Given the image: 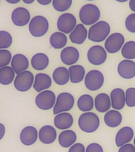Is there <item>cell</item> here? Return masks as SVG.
Wrapping results in <instances>:
<instances>
[{
	"label": "cell",
	"mask_w": 135,
	"mask_h": 152,
	"mask_svg": "<svg viewBox=\"0 0 135 152\" xmlns=\"http://www.w3.org/2000/svg\"><path fill=\"white\" fill-rule=\"evenodd\" d=\"M31 19L30 13L25 7H17L12 11L11 21L14 26H25L29 24Z\"/></svg>",
	"instance_id": "obj_12"
},
{
	"label": "cell",
	"mask_w": 135,
	"mask_h": 152,
	"mask_svg": "<svg viewBox=\"0 0 135 152\" xmlns=\"http://www.w3.org/2000/svg\"><path fill=\"white\" fill-rule=\"evenodd\" d=\"M57 138L55 128L51 125H44L39 131V140L44 144H51Z\"/></svg>",
	"instance_id": "obj_20"
},
{
	"label": "cell",
	"mask_w": 135,
	"mask_h": 152,
	"mask_svg": "<svg viewBox=\"0 0 135 152\" xmlns=\"http://www.w3.org/2000/svg\"><path fill=\"white\" fill-rule=\"evenodd\" d=\"M94 107L99 113H105L111 108V102L110 96L105 93H100L96 96L94 99Z\"/></svg>",
	"instance_id": "obj_21"
},
{
	"label": "cell",
	"mask_w": 135,
	"mask_h": 152,
	"mask_svg": "<svg viewBox=\"0 0 135 152\" xmlns=\"http://www.w3.org/2000/svg\"><path fill=\"white\" fill-rule=\"evenodd\" d=\"M74 97L68 92H62L59 94L56 97V102L53 108V114L61 113L68 112L73 109L74 105Z\"/></svg>",
	"instance_id": "obj_5"
},
{
	"label": "cell",
	"mask_w": 135,
	"mask_h": 152,
	"mask_svg": "<svg viewBox=\"0 0 135 152\" xmlns=\"http://www.w3.org/2000/svg\"><path fill=\"white\" fill-rule=\"evenodd\" d=\"M104 123L109 128H116L121 124L123 121V116L118 110L111 109L104 114Z\"/></svg>",
	"instance_id": "obj_24"
},
{
	"label": "cell",
	"mask_w": 135,
	"mask_h": 152,
	"mask_svg": "<svg viewBox=\"0 0 135 152\" xmlns=\"http://www.w3.org/2000/svg\"><path fill=\"white\" fill-rule=\"evenodd\" d=\"M125 44V38L122 33H114L108 36L105 40L104 48L110 54H115L119 52Z\"/></svg>",
	"instance_id": "obj_9"
},
{
	"label": "cell",
	"mask_w": 135,
	"mask_h": 152,
	"mask_svg": "<svg viewBox=\"0 0 135 152\" xmlns=\"http://www.w3.org/2000/svg\"><path fill=\"white\" fill-rule=\"evenodd\" d=\"M10 66L13 68L16 75H17L28 70L29 66V61L25 55L17 53L12 57Z\"/></svg>",
	"instance_id": "obj_17"
},
{
	"label": "cell",
	"mask_w": 135,
	"mask_h": 152,
	"mask_svg": "<svg viewBox=\"0 0 135 152\" xmlns=\"http://www.w3.org/2000/svg\"><path fill=\"white\" fill-rule=\"evenodd\" d=\"M23 1L24 3H25V4H32L35 0H22Z\"/></svg>",
	"instance_id": "obj_45"
},
{
	"label": "cell",
	"mask_w": 135,
	"mask_h": 152,
	"mask_svg": "<svg viewBox=\"0 0 135 152\" xmlns=\"http://www.w3.org/2000/svg\"><path fill=\"white\" fill-rule=\"evenodd\" d=\"M39 138V132L33 126H26L20 133V140L25 146L34 144Z\"/></svg>",
	"instance_id": "obj_14"
},
{
	"label": "cell",
	"mask_w": 135,
	"mask_h": 152,
	"mask_svg": "<svg viewBox=\"0 0 135 152\" xmlns=\"http://www.w3.org/2000/svg\"><path fill=\"white\" fill-rule=\"evenodd\" d=\"M134 145L135 146V137H134Z\"/></svg>",
	"instance_id": "obj_47"
},
{
	"label": "cell",
	"mask_w": 135,
	"mask_h": 152,
	"mask_svg": "<svg viewBox=\"0 0 135 152\" xmlns=\"http://www.w3.org/2000/svg\"><path fill=\"white\" fill-rule=\"evenodd\" d=\"M121 50L122 56L126 59L133 60L135 59V41L130 40L126 42Z\"/></svg>",
	"instance_id": "obj_32"
},
{
	"label": "cell",
	"mask_w": 135,
	"mask_h": 152,
	"mask_svg": "<svg viewBox=\"0 0 135 152\" xmlns=\"http://www.w3.org/2000/svg\"><path fill=\"white\" fill-rule=\"evenodd\" d=\"M5 133H6V128L3 124L0 123V140H2V138L4 137Z\"/></svg>",
	"instance_id": "obj_41"
},
{
	"label": "cell",
	"mask_w": 135,
	"mask_h": 152,
	"mask_svg": "<svg viewBox=\"0 0 135 152\" xmlns=\"http://www.w3.org/2000/svg\"><path fill=\"white\" fill-rule=\"evenodd\" d=\"M111 108L115 110H121L126 104V92L121 88H115L110 94Z\"/></svg>",
	"instance_id": "obj_16"
},
{
	"label": "cell",
	"mask_w": 135,
	"mask_h": 152,
	"mask_svg": "<svg viewBox=\"0 0 135 152\" xmlns=\"http://www.w3.org/2000/svg\"><path fill=\"white\" fill-rule=\"evenodd\" d=\"M85 152H104L103 147L97 142H92L88 145L85 149Z\"/></svg>",
	"instance_id": "obj_38"
},
{
	"label": "cell",
	"mask_w": 135,
	"mask_h": 152,
	"mask_svg": "<svg viewBox=\"0 0 135 152\" xmlns=\"http://www.w3.org/2000/svg\"><path fill=\"white\" fill-rule=\"evenodd\" d=\"M12 57L11 52L8 49H0V68L9 66L11 63Z\"/></svg>",
	"instance_id": "obj_35"
},
{
	"label": "cell",
	"mask_w": 135,
	"mask_h": 152,
	"mask_svg": "<svg viewBox=\"0 0 135 152\" xmlns=\"http://www.w3.org/2000/svg\"><path fill=\"white\" fill-rule=\"evenodd\" d=\"M31 66L36 71H43L49 65V58L45 53L39 52L33 55L31 59Z\"/></svg>",
	"instance_id": "obj_25"
},
{
	"label": "cell",
	"mask_w": 135,
	"mask_h": 152,
	"mask_svg": "<svg viewBox=\"0 0 135 152\" xmlns=\"http://www.w3.org/2000/svg\"><path fill=\"white\" fill-rule=\"evenodd\" d=\"M79 58H80L79 51L73 46L65 47L60 53L61 61L68 66L74 65L79 60Z\"/></svg>",
	"instance_id": "obj_13"
},
{
	"label": "cell",
	"mask_w": 135,
	"mask_h": 152,
	"mask_svg": "<svg viewBox=\"0 0 135 152\" xmlns=\"http://www.w3.org/2000/svg\"><path fill=\"white\" fill-rule=\"evenodd\" d=\"M49 42L51 46L54 49H63L67 44V37L65 33L55 32L51 35Z\"/></svg>",
	"instance_id": "obj_29"
},
{
	"label": "cell",
	"mask_w": 135,
	"mask_h": 152,
	"mask_svg": "<svg viewBox=\"0 0 135 152\" xmlns=\"http://www.w3.org/2000/svg\"><path fill=\"white\" fill-rule=\"evenodd\" d=\"M125 26L128 32L135 33V13L128 15L125 21Z\"/></svg>",
	"instance_id": "obj_37"
},
{
	"label": "cell",
	"mask_w": 135,
	"mask_h": 152,
	"mask_svg": "<svg viewBox=\"0 0 135 152\" xmlns=\"http://www.w3.org/2000/svg\"><path fill=\"white\" fill-rule=\"evenodd\" d=\"M78 108L83 113L91 112L94 108V99L89 94L81 95L78 99Z\"/></svg>",
	"instance_id": "obj_31"
},
{
	"label": "cell",
	"mask_w": 135,
	"mask_h": 152,
	"mask_svg": "<svg viewBox=\"0 0 135 152\" xmlns=\"http://www.w3.org/2000/svg\"><path fill=\"white\" fill-rule=\"evenodd\" d=\"M100 11L94 4H85L79 11V18L84 26H92L99 21Z\"/></svg>",
	"instance_id": "obj_2"
},
{
	"label": "cell",
	"mask_w": 135,
	"mask_h": 152,
	"mask_svg": "<svg viewBox=\"0 0 135 152\" xmlns=\"http://www.w3.org/2000/svg\"><path fill=\"white\" fill-rule=\"evenodd\" d=\"M49 28V22L45 17L36 15L31 19L28 24L29 33L34 37H41L47 33Z\"/></svg>",
	"instance_id": "obj_4"
},
{
	"label": "cell",
	"mask_w": 135,
	"mask_h": 152,
	"mask_svg": "<svg viewBox=\"0 0 135 152\" xmlns=\"http://www.w3.org/2000/svg\"><path fill=\"white\" fill-rule=\"evenodd\" d=\"M134 138V130L130 127L126 126L118 131L115 135L116 146L118 147L129 143Z\"/></svg>",
	"instance_id": "obj_23"
},
{
	"label": "cell",
	"mask_w": 135,
	"mask_h": 152,
	"mask_svg": "<svg viewBox=\"0 0 135 152\" xmlns=\"http://www.w3.org/2000/svg\"><path fill=\"white\" fill-rule=\"evenodd\" d=\"M77 140L76 133L72 130H63L59 135V142L60 146L64 148L73 146Z\"/></svg>",
	"instance_id": "obj_26"
},
{
	"label": "cell",
	"mask_w": 135,
	"mask_h": 152,
	"mask_svg": "<svg viewBox=\"0 0 135 152\" xmlns=\"http://www.w3.org/2000/svg\"><path fill=\"white\" fill-rule=\"evenodd\" d=\"M16 77L14 72L10 66H6L0 68V84L3 86H8L14 83Z\"/></svg>",
	"instance_id": "obj_30"
},
{
	"label": "cell",
	"mask_w": 135,
	"mask_h": 152,
	"mask_svg": "<svg viewBox=\"0 0 135 152\" xmlns=\"http://www.w3.org/2000/svg\"><path fill=\"white\" fill-rule=\"evenodd\" d=\"M129 7H130V9L135 13V0H130Z\"/></svg>",
	"instance_id": "obj_43"
},
{
	"label": "cell",
	"mask_w": 135,
	"mask_h": 152,
	"mask_svg": "<svg viewBox=\"0 0 135 152\" xmlns=\"http://www.w3.org/2000/svg\"><path fill=\"white\" fill-rule=\"evenodd\" d=\"M126 104L130 108L135 106L134 87H130L126 90Z\"/></svg>",
	"instance_id": "obj_36"
},
{
	"label": "cell",
	"mask_w": 135,
	"mask_h": 152,
	"mask_svg": "<svg viewBox=\"0 0 135 152\" xmlns=\"http://www.w3.org/2000/svg\"><path fill=\"white\" fill-rule=\"evenodd\" d=\"M87 1H93V0H87Z\"/></svg>",
	"instance_id": "obj_48"
},
{
	"label": "cell",
	"mask_w": 135,
	"mask_h": 152,
	"mask_svg": "<svg viewBox=\"0 0 135 152\" xmlns=\"http://www.w3.org/2000/svg\"><path fill=\"white\" fill-rule=\"evenodd\" d=\"M35 76L30 71H25L16 75L14 81V88L19 92H26L33 86Z\"/></svg>",
	"instance_id": "obj_6"
},
{
	"label": "cell",
	"mask_w": 135,
	"mask_h": 152,
	"mask_svg": "<svg viewBox=\"0 0 135 152\" xmlns=\"http://www.w3.org/2000/svg\"><path fill=\"white\" fill-rule=\"evenodd\" d=\"M73 117L68 112L61 113L55 115L54 118V124L58 129L67 130L73 125Z\"/></svg>",
	"instance_id": "obj_19"
},
{
	"label": "cell",
	"mask_w": 135,
	"mask_h": 152,
	"mask_svg": "<svg viewBox=\"0 0 135 152\" xmlns=\"http://www.w3.org/2000/svg\"><path fill=\"white\" fill-rule=\"evenodd\" d=\"M78 126L84 132H94L99 127V116L92 112L83 113L78 118Z\"/></svg>",
	"instance_id": "obj_3"
},
{
	"label": "cell",
	"mask_w": 135,
	"mask_h": 152,
	"mask_svg": "<svg viewBox=\"0 0 135 152\" xmlns=\"http://www.w3.org/2000/svg\"><path fill=\"white\" fill-rule=\"evenodd\" d=\"M56 97L54 93L50 90L40 92L35 98L36 105L41 110H49L54 108Z\"/></svg>",
	"instance_id": "obj_7"
},
{
	"label": "cell",
	"mask_w": 135,
	"mask_h": 152,
	"mask_svg": "<svg viewBox=\"0 0 135 152\" xmlns=\"http://www.w3.org/2000/svg\"><path fill=\"white\" fill-rule=\"evenodd\" d=\"M68 152H85V147L81 142L74 143L73 146L70 147Z\"/></svg>",
	"instance_id": "obj_39"
},
{
	"label": "cell",
	"mask_w": 135,
	"mask_h": 152,
	"mask_svg": "<svg viewBox=\"0 0 135 152\" xmlns=\"http://www.w3.org/2000/svg\"><path fill=\"white\" fill-rule=\"evenodd\" d=\"M21 0H6V2H7L9 4H17Z\"/></svg>",
	"instance_id": "obj_44"
},
{
	"label": "cell",
	"mask_w": 135,
	"mask_h": 152,
	"mask_svg": "<svg viewBox=\"0 0 135 152\" xmlns=\"http://www.w3.org/2000/svg\"><path fill=\"white\" fill-rule=\"evenodd\" d=\"M107 54L106 49L100 45H93L87 52L88 60L95 66H99L106 61Z\"/></svg>",
	"instance_id": "obj_10"
},
{
	"label": "cell",
	"mask_w": 135,
	"mask_h": 152,
	"mask_svg": "<svg viewBox=\"0 0 135 152\" xmlns=\"http://www.w3.org/2000/svg\"><path fill=\"white\" fill-rule=\"evenodd\" d=\"M52 5L58 12H65L70 8L72 0H53Z\"/></svg>",
	"instance_id": "obj_34"
},
{
	"label": "cell",
	"mask_w": 135,
	"mask_h": 152,
	"mask_svg": "<svg viewBox=\"0 0 135 152\" xmlns=\"http://www.w3.org/2000/svg\"><path fill=\"white\" fill-rule=\"evenodd\" d=\"M104 76L101 71L98 70H91L85 77V87L90 91H97L103 86Z\"/></svg>",
	"instance_id": "obj_8"
},
{
	"label": "cell",
	"mask_w": 135,
	"mask_h": 152,
	"mask_svg": "<svg viewBox=\"0 0 135 152\" xmlns=\"http://www.w3.org/2000/svg\"><path fill=\"white\" fill-rule=\"evenodd\" d=\"M88 32L82 23L78 24L72 32L70 33V40L76 45H82L88 38Z\"/></svg>",
	"instance_id": "obj_22"
},
{
	"label": "cell",
	"mask_w": 135,
	"mask_h": 152,
	"mask_svg": "<svg viewBox=\"0 0 135 152\" xmlns=\"http://www.w3.org/2000/svg\"><path fill=\"white\" fill-rule=\"evenodd\" d=\"M77 26L75 16L70 13H64L57 20V28L59 32L65 34L70 33Z\"/></svg>",
	"instance_id": "obj_11"
},
{
	"label": "cell",
	"mask_w": 135,
	"mask_h": 152,
	"mask_svg": "<svg viewBox=\"0 0 135 152\" xmlns=\"http://www.w3.org/2000/svg\"><path fill=\"white\" fill-rule=\"evenodd\" d=\"M115 1H117L118 2H125L126 1H128V0H115Z\"/></svg>",
	"instance_id": "obj_46"
},
{
	"label": "cell",
	"mask_w": 135,
	"mask_h": 152,
	"mask_svg": "<svg viewBox=\"0 0 135 152\" xmlns=\"http://www.w3.org/2000/svg\"><path fill=\"white\" fill-rule=\"evenodd\" d=\"M52 78L48 75L45 73H39L35 75L33 87L36 92L40 93L48 90L52 86Z\"/></svg>",
	"instance_id": "obj_18"
},
{
	"label": "cell",
	"mask_w": 135,
	"mask_h": 152,
	"mask_svg": "<svg viewBox=\"0 0 135 152\" xmlns=\"http://www.w3.org/2000/svg\"><path fill=\"white\" fill-rule=\"evenodd\" d=\"M52 78L56 84L59 86L66 85L70 81V72L68 69L64 66H59L54 70Z\"/></svg>",
	"instance_id": "obj_28"
},
{
	"label": "cell",
	"mask_w": 135,
	"mask_h": 152,
	"mask_svg": "<svg viewBox=\"0 0 135 152\" xmlns=\"http://www.w3.org/2000/svg\"><path fill=\"white\" fill-rule=\"evenodd\" d=\"M70 80L72 83H79L82 82L85 77V69L82 65L74 64L69 67Z\"/></svg>",
	"instance_id": "obj_27"
},
{
	"label": "cell",
	"mask_w": 135,
	"mask_h": 152,
	"mask_svg": "<svg viewBox=\"0 0 135 152\" xmlns=\"http://www.w3.org/2000/svg\"><path fill=\"white\" fill-rule=\"evenodd\" d=\"M118 152H135V146L130 143H126L119 147Z\"/></svg>",
	"instance_id": "obj_40"
},
{
	"label": "cell",
	"mask_w": 135,
	"mask_h": 152,
	"mask_svg": "<svg viewBox=\"0 0 135 152\" xmlns=\"http://www.w3.org/2000/svg\"><path fill=\"white\" fill-rule=\"evenodd\" d=\"M36 1L39 4L42 5V6H47V5H49L53 0H36Z\"/></svg>",
	"instance_id": "obj_42"
},
{
	"label": "cell",
	"mask_w": 135,
	"mask_h": 152,
	"mask_svg": "<svg viewBox=\"0 0 135 152\" xmlns=\"http://www.w3.org/2000/svg\"><path fill=\"white\" fill-rule=\"evenodd\" d=\"M13 37L6 30H0V49H7L12 45Z\"/></svg>",
	"instance_id": "obj_33"
},
{
	"label": "cell",
	"mask_w": 135,
	"mask_h": 152,
	"mask_svg": "<svg viewBox=\"0 0 135 152\" xmlns=\"http://www.w3.org/2000/svg\"><path fill=\"white\" fill-rule=\"evenodd\" d=\"M111 27L107 21H99L90 26L88 33V39L92 42L100 43L108 37Z\"/></svg>",
	"instance_id": "obj_1"
},
{
	"label": "cell",
	"mask_w": 135,
	"mask_h": 152,
	"mask_svg": "<svg viewBox=\"0 0 135 152\" xmlns=\"http://www.w3.org/2000/svg\"><path fill=\"white\" fill-rule=\"evenodd\" d=\"M117 71L123 78L131 79L135 77V62L130 59H123L118 64Z\"/></svg>",
	"instance_id": "obj_15"
}]
</instances>
